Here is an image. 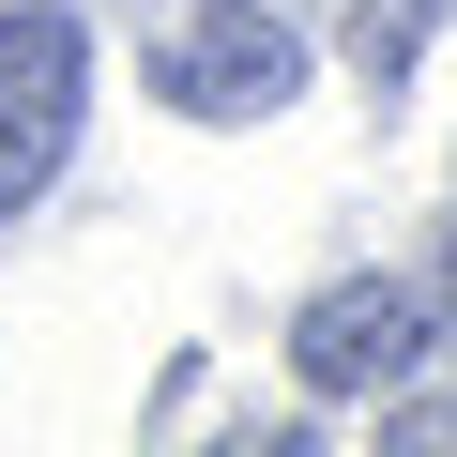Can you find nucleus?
I'll use <instances>...</instances> for the list:
<instances>
[{"mask_svg":"<svg viewBox=\"0 0 457 457\" xmlns=\"http://www.w3.org/2000/svg\"><path fill=\"white\" fill-rule=\"evenodd\" d=\"M168 92H183L198 122H275V107L305 92V46L260 16V0H213V16L168 46Z\"/></svg>","mask_w":457,"mask_h":457,"instance_id":"7ed1b4c3","label":"nucleus"},{"mask_svg":"<svg viewBox=\"0 0 457 457\" xmlns=\"http://www.w3.org/2000/svg\"><path fill=\"white\" fill-rule=\"evenodd\" d=\"M381 442H411V457H457V396H442V411H381Z\"/></svg>","mask_w":457,"mask_h":457,"instance_id":"20e7f679","label":"nucleus"},{"mask_svg":"<svg viewBox=\"0 0 457 457\" xmlns=\"http://www.w3.org/2000/svg\"><path fill=\"white\" fill-rule=\"evenodd\" d=\"M77 92H92V46H77V16H0V213H16L46 168H62V137H77Z\"/></svg>","mask_w":457,"mask_h":457,"instance_id":"f03ea898","label":"nucleus"},{"mask_svg":"<svg viewBox=\"0 0 457 457\" xmlns=\"http://www.w3.org/2000/svg\"><path fill=\"white\" fill-rule=\"evenodd\" d=\"M427 305H442V336H457V245H442V275H427Z\"/></svg>","mask_w":457,"mask_h":457,"instance_id":"39448f33","label":"nucleus"},{"mask_svg":"<svg viewBox=\"0 0 457 457\" xmlns=\"http://www.w3.org/2000/svg\"><path fill=\"white\" fill-rule=\"evenodd\" d=\"M411 351H442V305H427L411 275H351V290H320V305L290 320L305 396H381V381H411Z\"/></svg>","mask_w":457,"mask_h":457,"instance_id":"f257e3e1","label":"nucleus"}]
</instances>
